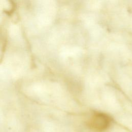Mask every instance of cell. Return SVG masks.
I'll return each mask as SVG.
<instances>
[{"mask_svg":"<svg viewBox=\"0 0 132 132\" xmlns=\"http://www.w3.org/2000/svg\"><path fill=\"white\" fill-rule=\"evenodd\" d=\"M111 123V118L107 114L101 112L93 113L88 121V125L92 129L100 131L107 129Z\"/></svg>","mask_w":132,"mask_h":132,"instance_id":"obj_1","label":"cell"}]
</instances>
